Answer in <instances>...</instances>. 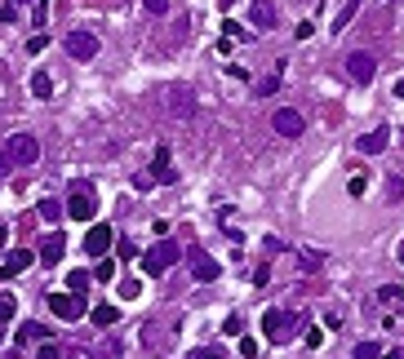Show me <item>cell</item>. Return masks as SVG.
<instances>
[{
    "label": "cell",
    "instance_id": "6da1fadb",
    "mask_svg": "<svg viewBox=\"0 0 404 359\" xmlns=\"http://www.w3.org/2000/svg\"><path fill=\"white\" fill-rule=\"evenodd\" d=\"M62 209L71 213V222H93V213H98V191H93L89 182H71Z\"/></svg>",
    "mask_w": 404,
    "mask_h": 359
},
{
    "label": "cell",
    "instance_id": "7a4b0ae2",
    "mask_svg": "<svg viewBox=\"0 0 404 359\" xmlns=\"http://www.w3.org/2000/svg\"><path fill=\"white\" fill-rule=\"evenodd\" d=\"M262 328H267V342H289V337L302 328V315H294V310H280V306H271L267 315H262Z\"/></svg>",
    "mask_w": 404,
    "mask_h": 359
},
{
    "label": "cell",
    "instance_id": "3957f363",
    "mask_svg": "<svg viewBox=\"0 0 404 359\" xmlns=\"http://www.w3.org/2000/svg\"><path fill=\"white\" fill-rule=\"evenodd\" d=\"M5 156L14 160L18 169H32L36 160H40V143H36L32 134H14V138H5Z\"/></svg>",
    "mask_w": 404,
    "mask_h": 359
},
{
    "label": "cell",
    "instance_id": "277c9868",
    "mask_svg": "<svg viewBox=\"0 0 404 359\" xmlns=\"http://www.w3.org/2000/svg\"><path fill=\"white\" fill-rule=\"evenodd\" d=\"M174 262H178V244L174 240H161V244H152V249L143 253V271L147 275H165Z\"/></svg>",
    "mask_w": 404,
    "mask_h": 359
},
{
    "label": "cell",
    "instance_id": "5b68a950",
    "mask_svg": "<svg viewBox=\"0 0 404 359\" xmlns=\"http://www.w3.org/2000/svg\"><path fill=\"white\" fill-rule=\"evenodd\" d=\"M49 310L58 319H67V324H76V319L84 315V297L80 293H49Z\"/></svg>",
    "mask_w": 404,
    "mask_h": 359
},
{
    "label": "cell",
    "instance_id": "8992f818",
    "mask_svg": "<svg viewBox=\"0 0 404 359\" xmlns=\"http://www.w3.org/2000/svg\"><path fill=\"white\" fill-rule=\"evenodd\" d=\"M67 58H76V62L98 58V36L93 32H67Z\"/></svg>",
    "mask_w": 404,
    "mask_h": 359
},
{
    "label": "cell",
    "instance_id": "52a82bcc",
    "mask_svg": "<svg viewBox=\"0 0 404 359\" xmlns=\"http://www.w3.org/2000/svg\"><path fill=\"white\" fill-rule=\"evenodd\" d=\"M271 129H276L280 138H302L307 120H302V111H294V107H280L276 116H271Z\"/></svg>",
    "mask_w": 404,
    "mask_h": 359
},
{
    "label": "cell",
    "instance_id": "ba28073f",
    "mask_svg": "<svg viewBox=\"0 0 404 359\" xmlns=\"http://www.w3.org/2000/svg\"><path fill=\"white\" fill-rule=\"evenodd\" d=\"M169 116H178V120L195 116V93L187 89V84H174V89H169Z\"/></svg>",
    "mask_w": 404,
    "mask_h": 359
},
{
    "label": "cell",
    "instance_id": "9c48e42d",
    "mask_svg": "<svg viewBox=\"0 0 404 359\" xmlns=\"http://www.w3.org/2000/svg\"><path fill=\"white\" fill-rule=\"evenodd\" d=\"M187 262H191V275L200 280V284H213V280L222 275V267L209 258V253H200V249H191V253H187Z\"/></svg>",
    "mask_w": 404,
    "mask_h": 359
},
{
    "label": "cell",
    "instance_id": "30bf717a",
    "mask_svg": "<svg viewBox=\"0 0 404 359\" xmlns=\"http://www.w3.org/2000/svg\"><path fill=\"white\" fill-rule=\"evenodd\" d=\"M373 71H378V58H373V53H346V75H351L355 84H369Z\"/></svg>",
    "mask_w": 404,
    "mask_h": 359
},
{
    "label": "cell",
    "instance_id": "8fae6325",
    "mask_svg": "<svg viewBox=\"0 0 404 359\" xmlns=\"http://www.w3.org/2000/svg\"><path fill=\"white\" fill-rule=\"evenodd\" d=\"M116 244V235H111V226H89V235H84V253L89 258H107V249Z\"/></svg>",
    "mask_w": 404,
    "mask_h": 359
},
{
    "label": "cell",
    "instance_id": "7c38bea8",
    "mask_svg": "<svg viewBox=\"0 0 404 359\" xmlns=\"http://www.w3.org/2000/svg\"><path fill=\"white\" fill-rule=\"evenodd\" d=\"M152 182H161V186L178 182V173H174V151H169V147H156V156H152Z\"/></svg>",
    "mask_w": 404,
    "mask_h": 359
},
{
    "label": "cell",
    "instance_id": "4fadbf2b",
    "mask_svg": "<svg viewBox=\"0 0 404 359\" xmlns=\"http://www.w3.org/2000/svg\"><path fill=\"white\" fill-rule=\"evenodd\" d=\"M62 253H67V240H62V231H49V235L40 240V262H45V267H58Z\"/></svg>",
    "mask_w": 404,
    "mask_h": 359
},
{
    "label": "cell",
    "instance_id": "5bb4252c",
    "mask_svg": "<svg viewBox=\"0 0 404 359\" xmlns=\"http://www.w3.org/2000/svg\"><path fill=\"white\" fill-rule=\"evenodd\" d=\"M32 262H36V253H32V249H14V253L5 258V267H0V280H14V275H23V271L32 267Z\"/></svg>",
    "mask_w": 404,
    "mask_h": 359
},
{
    "label": "cell",
    "instance_id": "9a60e30c",
    "mask_svg": "<svg viewBox=\"0 0 404 359\" xmlns=\"http://www.w3.org/2000/svg\"><path fill=\"white\" fill-rule=\"evenodd\" d=\"M387 147H391V129H373V134L355 138V151H364V156H382Z\"/></svg>",
    "mask_w": 404,
    "mask_h": 359
},
{
    "label": "cell",
    "instance_id": "2e32d148",
    "mask_svg": "<svg viewBox=\"0 0 404 359\" xmlns=\"http://www.w3.org/2000/svg\"><path fill=\"white\" fill-rule=\"evenodd\" d=\"M249 18L258 32H271L276 27V9H271V0H249Z\"/></svg>",
    "mask_w": 404,
    "mask_h": 359
},
{
    "label": "cell",
    "instance_id": "e0dca14e",
    "mask_svg": "<svg viewBox=\"0 0 404 359\" xmlns=\"http://www.w3.org/2000/svg\"><path fill=\"white\" fill-rule=\"evenodd\" d=\"M32 342H49V328H45V324H36V319L18 328V346H32Z\"/></svg>",
    "mask_w": 404,
    "mask_h": 359
},
{
    "label": "cell",
    "instance_id": "ac0fdd59",
    "mask_svg": "<svg viewBox=\"0 0 404 359\" xmlns=\"http://www.w3.org/2000/svg\"><path fill=\"white\" fill-rule=\"evenodd\" d=\"M89 319H93V324H98V328H111V324H116V319H120V310L102 301V306H93V310H89Z\"/></svg>",
    "mask_w": 404,
    "mask_h": 359
},
{
    "label": "cell",
    "instance_id": "d6986e66",
    "mask_svg": "<svg viewBox=\"0 0 404 359\" xmlns=\"http://www.w3.org/2000/svg\"><path fill=\"white\" fill-rule=\"evenodd\" d=\"M32 93H36V98H54V75H45V71H36L32 75Z\"/></svg>",
    "mask_w": 404,
    "mask_h": 359
},
{
    "label": "cell",
    "instance_id": "ffe728a7",
    "mask_svg": "<svg viewBox=\"0 0 404 359\" xmlns=\"http://www.w3.org/2000/svg\"><path fill=\"white\" fill-rule=\"evenodd\" d=\"M360 5H364V0H346V5H342V14L333 18V32H342V27H346V23H351V18H355V9H360Z\"/></svg>",
    "mask_w": 404,
    "mask_h": 359
},
{
    "label": "cell",
    "instance_id": "44dd1931",
    "mask_svg": "<svg viewBox=\"0 0 404 359\" xmlns=\"http://www.w3.org/2000/svg\"><path fill=\"white\" fill-rule=\"evenodd\" d=\"M378 301H387V306H404V288H400V284L378 288Z\"/></svg>",
    "mask_w": 404,
    "mask_h": 359
},
{
    "label": "cell",
    "instance_id": "7402d4cb",
    "mask_svg": "<svg viewBox=\"0 0 404 359\" xmlns=\"http://www.w3.org/2000/svg\"><path fill=\"white\" fill-rule=\"evenodd\" d=\"M14 310H18V297H14V293H0V324H9Z\"/></svg>",
    "mask_w": 404,
    "mask_h": 359
},
{
    "label": "cell",
    "instance_id": "603a6c76",
    "mask_svg": "<svg viewBox=\"0 0 404 359\" xmlns=\"http://www.w3.org/2000/svg\"><path fill=\"white\" fill-rule=\"evenodd\" d=\"M89 271H71V280H67V293H80V297H84V288H89Z\"/></svg>",
    "mask_w": 404,
    "mask_h": 359
},
{
    "label": "cell",
    "instance_id": "cb8c5ba5",
    "mask_svg": "<svg viewBox=\"0 0 404 359\" xmlns=\"http://www.w3.org/2000/svg\"><path fill=\"white\" fill-rule=\"evenodd\" d=\"M62 213H67V209H62L58 200H40V217H45V222H58Z\"/></svg>",
    "mask_w": 404,
    "mask_h": 359
},
{
    "label": "cell",
    "instance_id": "d4e9b609",
    "mask_svg": "<svg viewBox=\"0 0 404 359\" xmlns=\"http://www.w3.org/2000/svg\"><path fill=\"white\" fill-rule=\"evenodd\" d=\"M36 359H67V346H58V342H45L40 351H36Z\"/></svg>",
    "mask_w": 404,
    "mask_h": 359
},
{
    "label": "cell",
    "instance_id": "484cf974",
    "mask_svg": "<svg viewBox=\"0 0 404 359\" xmlns=\"http://www.w3.org/2000/svg\"><path fill=\"white\" fill-rule=\"evenodd\" d=\"M116 355H120V346H116V342H98V346L89 351V359H116Z\"/></svg>",
    "mask_w": 404,
    "mask_h": 359
},
{
    "label": "cell",
    "instance_id": "4316f807",
    "mask_svg": "<svg viewBox=\"0 0 404 359\" xmlns=\"http://www.w3.org/2000/svg\"><path fill=\"white\" fill-rule=\"evenodd\" d=\"M355 359H382V346L378 342H360L355 346Z\"/></svg>",
    "mask_w": 404,
    "mask_h": 359
},
{
    "label": "cell",
    "instance_id": "83f0119b",
    "mask_svg": "<svg viewBox=\"0 0 404 359\" xmlns=\"http://www.w3.org/2000/svg\"><path fill=\"white\" fill-rule=\"evenodd\" d=\"M93 280H102V284H107V280H116V262L102 258V262H98V271H93Z\"/></svg>",
    "mask_w": 404,
    "mask_h": 359
},
{
    "label": "cell",
    "instance_id": "f1b7e54d",
    "mask_svg": "<svg viewBox=\"0 0 404 359\" xmlns=\"http://www.w3.org/2000/svg\"><path fill=\"white\" fill-rule=\"evenodd\" d=\"M302 267H307V271H320V267H324V253L307 249V253H302Z\"/></svg>",
    "mask_w": 404,
    "mask_h": 359
},
{
    "label": "cell",
    "instance_id": "f546056e",
    "mask_svg": "<svg viewBox=\"0 0 404 359\" xmlns=\"http://www.w3.org/2000/svg\"><path fill=\"white\" fill-rule=\"evenodd\" d=\"M40 49H49V36H45V32H36L32 40H27V53H40Z\"/></svg>",
    "mask_w": 404,
    "mask_h": 359
},
{
    "label": "cell",
    "instance_id": "4dcf8cb0",
    "mask_svg": "<svg viewBox=\"0 0 404 359\" xmlns=\"http://www.w3.org/2000/svg\"><path fill=\"white\" fill-rule=\"evenodd\" d=\"M187 359H227V355H222L218 346H200V351H191Z\"/></svg>",
    "mask_w": 404,
    "mask_h": 359
},
{
    "label": "cell",
    "instance_id": "1f68e13d",
    "mask_svg": "<svg viewBox=\"0 0 404 359\" xmlns=\"http://www.w3.org/2000/svg\"><path fill=\"white\" fill-rule=\"evenodd\" d=\"M276 89H280V75H267V80H258V93H262V98H271Z\"/></svg>",
    "mask_w": 404,
    "mask_h": 359
},
{
    "label": "cell",
    "instance_id": "d6a6232c",
    "mask_svg": "<svg viewBox=\"0 0 404 359\" xmlns=\"http://www.w3.org/2000/svg\"><path fill=\"white\" fill-rule=\"evenodd\" d=\"M346 191H351V195H355V200H360V195H364V191H369V182H364V177H360V173H355V177H351V182H346Z\"/></svg>",
    "mask_w": 404,
    "mask_h": 359
},
{
    "label": "cell",
    "instance_id": "836d02e7",
    "mask_svg": "<svg viewBox=\"0 0 404 359\" xmlns=\"http://www.w3.org/2000/svg\"><path fill=\"white\" fill-rule=\"evenodd\" d=\"M143 9H147V14H156V18H161V14H169V0H143Z\"/></svg>",
    "mask_w": 404,
    "mask_h": 359
},
{
    "label": "cell",
    "instance_id": "e575fe53",
    "mask_svg": "<svg viewBox=\"0 0 404 359\" xmlns=\"http://www.w3.org/2000/svg\"><path fill=\"white\" fill-rule=\"evenodd\" d=\"M222 32H227V40H249V32H244L240 23H227V27H222Z\"/></svg>",
    "mask_w": 404,
    "mask_h": 359
},
{
    "label": "cell",
    "instance_id": "d590c367",
    "mask_svg": "<svg viewBox=\"0 0 404 359\" xmlns=\"http://www.w3.org/2000/svg\"><path fill=\"white\" fill-rule=\"evenodd\" d=\"M240 355L253 359V355H258V342H253V337H240Z\"/></svg>",
    "mask_w": 404,
    "mask_h": 359
},
{
    "label": "cell",
    "instance_id": "8d00e7d4",
    "mask_svg": "<svg viewBox=\"0 0 404 359\" xmlns=\"http://www.w3.org/2000/svg\"><path fill=\"white\" fill-rule=\"evenodd\" d=\"M387 195H391V200H404V182H400V177H391V182H387Z\"/></svg>",
    "mask_w": 404,
    "mask_h": 359
},
{
    "label": "cell",
    "instance_id": "74e56055",
    "mask_svg": "<svg viewBox=\"0 0 404 359\" xmlns=\"http://www.w3.org/2000/svg\"><path fill=\"white\" fill-rule=\"evenodd\" d=\"M138 293H143V288H138V280H125V284H120V297H138Z\"/></svg>",
    "mask_w": 404,
    "mask_h": 359
},
{
    "label": "cell",
    "instance_id": "f35d334b",
    "mask_svg": "<svg viewBox=\"0 0 404 359\" xmlns=\"http://www.w3.org/2000/svg\"><path fill=\"white\" fill-rule=\"evenodd\" d=\"M14 18H18V5H5V9H0V23H14Z\"/></svg>",
    "mask_w": 404,
    "mask_h": 359
},
{
    "label": "cell",
    "instance_id": "ab89813d",
    "mask_svg": "<svg viewBox=\"0 0 404 359\" xmlns=\"http://www.w3.org/2000/svg\"><path fill=\"white\" fill-rule=\"evenodd\" d=\"M9 169H14V160H9V156H5V147H0V177H5Z\"/></svg>",
    "mask_w": 404,
    "mask_h": 359
},
{
    "label": "cell",
    "instance_id": "60d3db41",
    "mask_svg": "<svg viewBox=\"0 0 404 359\" xmlns=\"http://www.w3.org/2000/svg\"><path fill=\"white\" fill-rule=\"evenodd\" d=\"M382 359H400V351H396V346H391V351H382Z\"/></svg>",
    "mask_w": 404,
    "mask_h": 359
},
{
    "label": "cell",
    "instance_id": "b9f144b4",
    "mask_svg": "<svg viewBox=\"0 0 404 359\" xmlns=\"http://www.w3.org/2000/svg\"><path fill=\"white\" fill-rule=\"evenodd\" d=\"M5 240H9V231H5V222H0V249H5Z\"/></svg>",
    "mask_w": 404,
    "mask_h": 359
},
{
    "label": "cell",
    "instance_id": "7bdbcfd3",
    "mask_svg": "<svg viewBox=\"0 0 404 359\" xmlns=\"http://www.w3.org/2000/svg\"><path fill=\"white\" fill-rule=\"evenodd\" d=\"M396 93H400V98H404V75H400V80H396Z\"/></svg>",
    "mask_w": 404,
    "mask_h": 359
},
{
    "label": "cell",
    "instance_id": "ee69618b",
    "mask_svg": "<svg viewBox=\"0 0 404 359\" xmlns=\"http://www.w3.org/2000/svg\"><path fill=\"white\" fill-rule=\"evenodd\" d=\"M396 258H400V262H404V240H400V253H396Z\"/></svg>",
    "mask_w": 404,
    "mask_h": 359
},
{
    "label": "cell",
    "instance_id": "f6af8a7d",
    "mask_svg": "<svg viewBox=\"0 0 404 359\" xmlns=\"http://www.w3.org/2000/svg\"><path fill=\"white\" fill-rule=\"evenodd\" d=\"M396 138H400V147H404V134H396Z\"/></svg>",
    "mask_w": 404,
    "mask_h": 359
},
{
    "label": "cell",
    "instance_id": "bcb514c9",
    "mask_svg": "<svg viewBox=\"0 0 404 359\" xmlns=\"http://www.w3.org/2000/svg\"><path fill=\"white\" fill-rule=\"evenodd\" d=\"M0 333H5V324H0Z\"/></svg>",
    "mask_w": 404,
    "mask_h": 359
}]
</instances>
